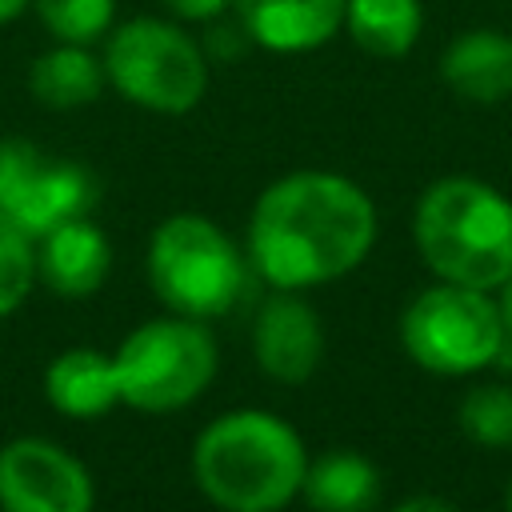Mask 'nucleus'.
Masks as SVG:
<instances>
[{"label": "nucleus", "instance_id": "f257e3e1", "mask_svg": "<svg viewBox=\"0 0 512 512\" xmlns=\"http://www.w3.org/2000/svg\"><path fill=\"white\" fill-rule=\"evenodd\" d=\"M376 244V204L368 192L320 168L272 180L248 216V268L276 292H300L348 276Z\"/></svg>", "mask_w": 512, "mask_h": 512}, {"label": "nucleus", "instance_id": "f03ea898", "mask_svg": "<svg viewBox=\"0 0 512 512\" xmlns=\"http://www.w3.org/2000/svg\"><path fill=\"white\" fill-rule=\"evenodd\" d=\"M308 452L300 432L268 408H232L192 444V480L220 512H280L300 496Z\"/></svg>", "mask_w": 512, "mask_h": 512}, {"label": "nucleus", "instance_id": "7ed1b4c3", "mask_svg": "<svg viewBox=\"0 0 512 512\" xmlns=\"http://www.w3.org/2000/svg\"><path fill=\"white\" fill-rule=\"evenodd\" d=\"M412 240L440 280L492 292L512 276V200L476 176H444L416 200Z\"/></svg>", "mask_w": 512, "mask_h": 512}, {"label": "nucleus", "instance_id": "20e7f679", "mask_svg": "<svg viewBox=\"0 0 512 512\" xmlns=\"http://www.w3.org/2000/svg\"><path fill=\"white\" fill-rule=\"evenodd\" d=\"M144 268L156 300L172 316L188 320H216L232 312L252 272L232 236L200 212H176L160 220L148 236Z\"/></svg>", "mask_w": 512, "mask_h": 512}, {"label": "nucleus", "instance_id": "39448f33", "mask_svg": "<svg viewBox=\"0 0 512 512\" xmlns=\"http://www.w3.org/2000/svg\"><path fill=\"white\" fill-rule=\"evenodd\" d=\"M100 60L108 84L144 112L184 116L208 92V56L176 20L132 16L116 24Z\"/></svg>", "mask_w": 512, "mask_h": 512}, {"label": "nucleus", "instance_id": "423d86ee", "mask_svg": "<svg viewBox=\"0 0 512 512\" xmlns=\"http://www.w3.org/2000/svg\"><path fill=\"white\" fill-rule=\"evenodd\" d=\"M112 364L120 380V404L164 416L208 392L220 352L204 320L168 312L136 324L112 352Z\"/></svg>", "mask_w": 512, "mask_h": 512}, {"label": "nucleus", "instance_id": "0eeeda50", "mask_svg": "<svg viewBox=\"0 0 512 512\" xmlns=\"http://www.w3.org/2000/svg\"><path fill=\"white\" fill-rule=\"evenodd\" d=\"M504 340L500 308L488 292L448 284L424 288L400 316L404 352L436 376H468L496 360Z\"/></svg>", "mask_w": 512, "mask_h": 512}, {"label": "nucleus", "instance_id": "6e6552de", "mask_svg": "<svg viewBox=\"0 0 512 512\" xmlns=\"http://www.w3.org/2000/svg\"><path fill=\"white\" fill-rule=\"evenodd\" d=\"M96 196V180L84 164L52 156L24 136L0 140V216L32 240L64 220L88 216Z\"/></svg>", "mask_w": 512, "mask_h": 512}, {"label": "nucleus", "instance_id": "1a4fd4ad", "mask_svg": "<svg viewBox=\"0 0 512 512\" xmlns=\"http://www.w3.org/2000/svg\"><path fill=\"white\" fill-rule=\"evenodd\" d=\"M96 484L88 468L44 436L0 444V512H92Z\"/></svg>", "mask_w": 512, "mask_h": 512}, {"label": "nucleus", "instance_id": "9d476101", "mask_svg": "<svg viewBox=\"0 0 512 512\" xmlns=\"http://www.w3.org/2000/svg\"><path fill=\"white\" fill-rule=\"evenodd\" d=\"M252 356L264 376L304 384L324 360V328L316 308L296 292H272L252 324Z\"/></svg>", "mask_w": 512, "mask_h": 512}, {"label": "nucleus", "instance_id": "9b49d317", "mask_svg": "<svg viewBox=\"0 0 512 512\" xmlns=\"http://www.w3.org/2000/svg\"><path fill=\"white\" fill-rule=\"evenodd\" d=\"M232 8L252 44L292 56L328 44L344 28L348 0H232Z\"/></svg>", "mask_w": 512, "mask_h": 512}, {"label": "nucleus", "instance_id": "f8f14e48", "mask_svg": "<svg viewBox=\"0 0 512 512\" xmlns=\"http://www.w3.org/2000/svg\"><path fill=\"white\" fill-rule=\"evenodd\" d=\"M112 268L108 236L88 220H64L36 240V280L64 300H84L104 288Z\"/></svg>", "mask_w": 512, "mask_h": 512}, {"label": "nucleus", "instance_id": "ddd939ff", "mask_svg": "<svg viewBox=\"0 0 512 512\" xmlns=\"http://www.w3.org/2000/svg\"><path fill=\"white\" fill-rule=\"evenodd\" d=\"M44 396L68 420H100L120 404L112 356L96 348H68L44 368Z\"/></svg>", "mask_w": 512, "mask_h": 512}, {"label": "nucleus", "instance_id": "4468645a", "mask_svg": "<svg viewBox=\"0 0 512 512\" xmlns=\"http://www.w3.org/2000/svg\"><path fill=\"white\" fill-rule=\"evenodd\" d=\"M444 84L472 104H496L512 96V36L476 28L456 36L440 56Z\"/></svg>", "mask_w": 512, "mask_h": 512}, {"label": "nucleus", "instance_id": "2eb2a0df", "mask_svg": "<svg viewBox=\"0 0 512 512\" xmlns=\"http://www.w3.org/2000/svg\"><path fill=\"white\" fill-rule=\"evenodd\" d=\"M300 496L312 512H372L380 500V472L352 448H332L304 468Z\"/></svg>", "mask_w": 512, "mask_h": 512}, {"label": "nucleus", "instance_id": "dca6fc26", "mask_svg": "<svg viewBox=\"0 0 512 512\" xmlns=\"http://www.w3.org/2000/svg\"><path fill=\"white\" fill-rule=\"evenodd\" d=\"M108 76H104V60L96 52H88V44H52L48 52H40L28 68V92L56 112H72L92 104L104 92Z\"/></svg>", "mask_w": 512, "mask_h": 512}, {"label": "nucleus", "instance_id": "f3484780", "mask_svg": "<svg viewBox=\"0 0 512 512\" xmlns=\"http://www.w3.org/2000/svg\"><path fill=\"white\" fill-rule=\"evenodd\" d=\"M420 24V0H348L344 8V28L356 40V48L384 60L408 56L420 36Z\"/></svg>", "mask_w": 512, "mask_h": 512}, {"label": "nucleus", "instance_id": "a211bd4d", "mask_svg": "<svg viewBox=\"0 0 512 512\" xmlns=\"http://www.w3.org/2000/svg\"><path fill=\"white\" fill-rule=\"evenodd\" d=\"M32 8L60 44H96L116 24V0H32Z\"/></svg>", "mask_w": 512, "mask_h": 512}, {"label": "nucleus", "instance_id": "6ab92c4d", "mask_svg": "<svg viewBox=\"0 0 512 512\" xmlns=\"http://www.w3.org/2000/svg\"><path fill=\"white\" fill-rule=\"evenodd\" d=\"M460 428L484 448H512V388L476 384L460 400Z\"/></svg>", "mask_w": 512, "mask_h": 512}, {"label": "nucleus", "instance_id": "aec40b11", "mask_svg": "<svg viewBox=\"0 0 512 512\" xmlns=\"http://www.w3.org/2000/svg\"><path fill=\"white\" fill-rule=\"evenodd\" d=\"M36 284V240L0 216V320L12 316Z\"/></svg>", "mask_w": 512, "mask_h": 512}, {"label": "nucleus", "instance_id": "412c9836", "mask_svg": "<svg viewBox=\"0 0 512 512\" xmlns=\"http://www.w3.org/2000/svg\"><path fill=\"white\" fill-rule=\"evenodd\" d=\"M176 20H192V24H208L216 16H224V8H232V0H160Z\"/></svg>", "mask_w": 512, "mask_h": 512}, {"label": "nucleus", "instance_id": "4be33fe9", "mask_svg": "<svg viewBox=\"0 0 512 512\" xmlns=\"http://www.w3.org/2000/svg\"><path fill=\"white\" fill-rule=\"evenodd\" d=\"M392 512H460V508L452 500H444V496H408Z\"/></svg>", "mask_w": 512, "mask_h": 512}, {"label": "nucleus", "instance_id": "5701e85b", "mask_svg": "<svg viewBox=\"0 0 512 512\" xmlns=\"http://www.w3.org/2000/svg\"><path fill=\"white\" fill-rule=\"evenodd\" d=\"M496 308H500V324H504V336L512 340V276L500 284V304H496Z\"/></svg>", "mask_w": 512, "mask_h": 512}, {"label": "nucleus", "instance_id": "b1692460", "mask_svg": "<svg viewBox=\"0 0 512 512\" xmlns=\"http://www.w3.org/2000/svg\"><path fill=\"white\" fill-rule=\"evenodd\" d=\"M28 8H32V0H0V28L12 24V20H20Z\"/></svg>", "mask_w": 512, "mask_h": 512}, {"label": "nucleus", "instance_id": "393cba45", "mask_svg": "<svg viewBox=\"0 0 512 512\" xmlns=\"http://www.w3.org/2000/svg\"><path fill=\"white\" fill-rule=\"evenodd\" d=\"M504 504H508V512H512V484H508V500H504Z\"/></svg>", "mask_w": 512, "mask_h": 512}]
</instances>
